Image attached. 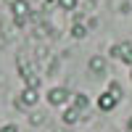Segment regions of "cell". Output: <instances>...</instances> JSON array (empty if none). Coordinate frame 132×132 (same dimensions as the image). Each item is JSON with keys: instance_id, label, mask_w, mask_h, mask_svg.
<instances>
[{"instance_id": "cell-8", "label": "cell", "mask_w": 132, "mask_h": 132, "mask_svg": "<svg viewBox=\"0 0 132 132\" xmlns=\"http://www.w3.org/2000/svg\"><path fill=\"white\" fill-rule=\"evenodd\" d=\"M71 95H74V103L71 106H77L82 114H87V108H90V98H87L85 93H71Z\"/></svg>"}, {"instance_id": "cell-22", "label": "cell", "mask_w": 132, "mask_h": 132, "mask_svg": "<svg viewBox=\"0 0 132 132\" xmlns=\"http://www.w3.org/2000/svg\"><path fill=\"white\" fill-rule=\"evenodd\" d=\"M3 3H5V5H8V8H11V5H13V3H16V0H3Z\"/></svg>"}, {"instance_id": "cell-3", "label": "cell", "mask_w": 132, "mask_h": 132, "mask_svg": "<svg viewBox=\"0 0 132 132\" xmlns=\"http://www.w3.org/2000/svg\"><path fill=\"white\" fill-rule=\"evenodd\" d=\"M69 95H71V93L66 90V87H61V85H58V87H50V90H48V103L58 108V106H63L66 101H69Z\"/></svg>"}, {"instance_id": "cell-16", "label": "cell", "mask_w": 132, "mask_h": 132, "mask_svg": "<svg viewBox=\"0 0 132 132\" xmlns=\"http://www.w3.org/2000/svg\"><path fill=\"white\" fill-rule=\"evenodd\" d=\"M13 27H16V29H24V27H27V19H16V16H13Z\"/></svg>"}, {"instance_id": "cell-7", "label": "cell", "mask_w": 132, "mask_h": 132, "mask_svg": "<svg viewBox=\"0 0 132 132\" xmlns=\"http://www.w3.org/2000/svg\"><path fill=\"white\" fill-rule=\"evenodd\" d=\"M116 98L111 95V93H103L101 98H98V108H101V111H111V108H116Z\"/></svg>"}, {"instance_id": "cell-13", "label": "cell", "mask_w": 132, "mask_h": 132, "mask_svg": "<svg viewBox=\"0 0 132 132\" xmlns=\"http://www.w3.org/2000/svg\"><path fill=\"white\" fill-rule=\"evenodd\" d=\"M106 93H111V95L116 98V101H122V95H124V90H122V85H119V82H108Z\"/></svg>"}, {"instance_id": "cell-17", "label": "cell", "mask_w": 132, "mask_h": 132, "mask_svg": "<svg viewBox=\"0 0 132 132\" xmlns=\"http://www.w3.org/2000/svg\"><path fill=\"white\" fill-rule=\"evenodd\" d=\"M85 27H87V29H95V27H98V19H95V16H90V19L85 21Z\"/></svg>"}, {"instance_id": "cell-2", "label": "cell", "mask_w": 132, "mask_h": 132, "mask_svg": "<svg viewBox=\"0 0 132 132\" xmlns=\"http://www.w3.org/2000/svg\"><path fill=\"white\" fill-rule=\"evenodd\" d=\"M37 101H40V90H35V87H21V95L13 98V106L19 111H27V108L37 106Z\"/></svg>"}, {"instance_id": "cell-4", "label": "cell", "mask_w": 132, "mask_h": 132, "mask_svg": "<svg viewBox=\"0 0 132 132\" xmlns=\"http://www.w3.org/2000/svg\"><path fill=\"white\" fill-rule=\"evenodd\" d=\"M82 116H85V114H82L77 106H66V108H63V114H61V122H63L66 127H71V124H77V122H79Z\"/></svg>"}, {"instance_id": "cell-23", "label": "cell", "mask_w": 132, "mask_h": 132, "mask_svg": "<svg viewBox=\"0 0 132 132\" xmlns=\"http://www.w3.org/2000/svg\"><path fill=\"white\" fill-rule=\"evenodd\" d=\"M53 132H66V129H58V127H56V129H53Z\"/></svg>"}, {"instance_id": "cell-9", "label": "cell", "mask_w": 132, "mask_h": 132, "mask_svg": "<svg viewBox=\"0 0 132 132\" xmlns=\"http://www.w3.org/2000/svg\"><path fill=\"white\" fill-rule=\"evenodd\" d=\"M119 58L127 66H132V42H119Z\"/></svg>"}, {"instance_id": "cell-15", "label": "cell", "mask_w": 132, "mask_h": 132, "mask_svg": "<svg viewBox=\"0 0 132 132\" xmlns=\"http://www.w3.org/2000/svg\"><path fill=\"white\" fill-rule=\"evenodd\" d=\"M58 3V8H63V11H74L77 8V0H56Z\"/></svg>"}, {"instance_id": "cell-19", "label": "cell", "mask_w": 132, "mask_h": 132, "mask_svg": "<svg viewBox=\"0 0 132 132\" xmlns=\"http://www.w3.org/2000/svg\"><path fill=\"white\" fill-rule=\"evenodd\" d=\"M98 5V0H85V11H93Z\"/></svg>"}, {"instance_id": "cell-12", "label": "cell", "mask_w": 132, "mask_h": 132, "mask_svg": "<svg viewBox=\"0 0 132 132\" xmlns=\"http://www.w3.org/2000/svg\"><path fill=\"white\" fill-rule=\"evenodd\" d=\"M114 8H116V13L127 16L129 11H132V3H129V0H114Z\"/></svg>"}, {"instance_id": "cell-5", "label": "cell", "mask_w": 132, "mask_h": 132, "mask_svg": "<svg viewBox=\"0 0 132 132\" xmlns=\"http://www.w3.org/2000/svg\"><path fill=\"white\" fill-rule=\"evenodd\" d=\"M87 69H90V74H93V77L106 74V58H103V56H93L90 61H87Z\"/></svg>"}, {"instance_id": "cell-11", "label": "cell", "mask_w": 132, "mask_h": 132, "mask_svg": "<svg viewBox=\"0 0 132 132\" xmlns=\"http://www.w3.org/2000/svg\"><path fill=\"white\" fill-rule=\"evenodd\" d=\"M87 32H90V29H87L85 24H71V37H74V40H85Z\"/></svg>"}, {"instance_id": "cell-21", "label": "cell", "mask_w": 132, "mask_h": 132, "mask_svg": "<svg viewBox=\"0 0 132 132\" xmlns=\"http://www.w3.org/2000/svg\"><path fill=\"white\" fill-rule=\"evenodd\" d=\"M127 132H132V116L127 119Z\"/></svg>"}, {"instance_id": "cell-20", "label": "cell", "mask_w": 132, "mask_h": 132, "mask_svg": "<svg viewBox=\"0 0 132 132\" xmlns=\"http://www.w3.org/2000/svg\"><path fill=\"white\" fill-rule=\"evenodd\" d=\"M108 56H114V58H119V45H111V50H108Z\"/></svg>"}, {"instance_id": "cell-1", "label": "cell", "mask_w": 132, "mask_h": 132, "mask_svg": "<svg viewBox=\"0 0 132 132\" xmlns=\"http://www.w3.org/2000/svg\"><path fill=\"white\" fill-rule=\"evenodd\" d=\"M16 69H19V77H21V82H24V87H35V90H40V85H42V74H37L27 61H16Z\"/></svg>"}, {"instance_id": "cell-6", "label": "cell", "mask_w": 132, "mask_h": 132, "mask_svg": "<svg viewBox=\"0 0 132 132\" xmlns=\"http://www.w3.org/2000/svg\"><path fill=\"white\" fill-rule=\"evenodd\" d=\"M11 13H13L16 19H29L32 16V8H29L27 0H16V3L11 5Z\"/></svg>"}, {"instance_id": "cell-10", "label": "cell", "mask_w": 132, "mask_h": 132, "mask_svg": "<svg viewBox=\"0 0 132 132\" xmlns=\"http://www.w3.org/2000/svg\"><path fill=\"white\" fill-rule=\"evenodd\" d=\"M45 114H42V111H29V124L32 127H42V124H45Z\"/></svg>"}, {"instance_id": "cell-18", "label": "cell", "mask_w": 132, "mask_h": 132, "mask_svg": "<svg viewBox=\"0 0 132 132\" xmlns=\"http://www.w3.org/2000/svg\"><path fill=\"white\" fill-rule=\"evenodd\" d=\"M0 132H19V127H16V124H3Z\"/></svg>"}, {"instance_id": "cell-14", "label": "cell", "mask_w": 132, "mask_h": 132, "mask_svg": "<svg viewBox=\"0 0 132 132\" xmlns=\"http://www.w3.org/2000/svg\"><path fill=\"white\" fill-rule=\"evenodd\" d=\"M35 56H37V58H42V61H45V58L50 56V50H48V45H37V48H35Z\"/></svg>"}]
</instances>
